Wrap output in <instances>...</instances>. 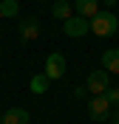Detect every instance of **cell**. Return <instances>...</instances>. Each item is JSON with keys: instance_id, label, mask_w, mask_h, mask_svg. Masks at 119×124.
<instances>
[{"instance_id": "16", "label": "cell", "mask_w": 119, "mask_h": 124, "mask_svg": "<svg viewBox=\"0 0 119 124\" xmlns=\"http://www.w3.org/2000/svg\"><path fill=\"white\" fill-rule=\"evenodd\" d=\"M0 121H3V113H0Z\"/></svg>"}, {"instance_id": "13", "label": "cell", "mask_w": 119, "mask_h": 124, "mask_svg": "<svg viewBox=\"0 0 119 124\" xmlns=\"http://www.w3.org/2000/svg\"><path fill=\"white\" fill-rule=\"evenodd\" d=\"M102 96H105V99H108V101H111V107H119V87H108V90H105L102 93Z\"/></svg>"}, {"instance_id": "3", "label": "cell", "mask_w": 119, "mask_h": 124, "mask_svg": "<svg viewBox=\"0 0 119 124\" xmlns=\"http://www.w3.org/2000/svg\"><path fill=\"white\" fill-rule=\"evenodd\" d=\"M85 87L94 93V96H102V93L111 87V76H108V70H105V68L91 70V73H88V79H85Z\"/></svg>"}, {"instance_id": "8", "label": "cell", "mask_w": 119, "mask_h": 124, "mask_svg": "<svg viewBox=\"0 0 119 124\" xmlns=\"http://www.w3.org/2000/svg\"><path fill=\"white\" fill-rule=\"evenodd\" d=\"M74 11H77L79 17L91 20V17L99 11V0H74Z\"/></svg>"}, {"instance_id": "4", "label": "cell", "mask_w": 119, "mask_h": 124, "mask_svg": "<svg viewBox=\"0 0 119 124\" xmlns=\"http://www.w3.org/2000/svg\"><path fill=\"white\" fill-rule=\"evenodd\" d=\"M111 101L105 99V96H94V99L88 101V118L91 121H105V118L111 116Z\"/></svg>"}, {"instance_id": "17", "label": "cell", "mask_w": 119, "mask_h": 124, "mask_svg": "<svg viewBox=\"0 0 119 124\" xmlns=\"http://www.w3.org/2000/svg\"><path fill=\"white\" fill-rule=\"evenodd\" d=\"M0 20H3V14H0Z\"/></svg>"}, {"instance_id": "12", "label": "cell", "mask_w": 119, "mask_h": 124, "mask_svg": "<svg viewBox=\"0 0 119 124\" xmlns=\"http://www.w3.org/2000/svg\"><path fill=\"white\" fill-rule=\"evenodd\" d=\"M0 14L3 17H17L20 14V3H17V0H3V3H0Z\"/></svg>"}, {"instance_id": "1", "label": "cell", "mask_w": 119, "mask_h": 124, "mask_svg": "<svg viewBox=\"0 0 119 124\" xmlns=\"http://www.w3.org/2000/svg\"><path fill=\"white\" fill-rule=\"evenodd\" d=\"M88 23H91V31H94L96 37H113V34H116V28H119L116 14H113V11H102V8H99V11H96Z\"/></svg>"}, {"instance_id": "14", "label": "cell", "mask_w": 119, "mask_h": 124, "mask_svg": "<svg viewBox=\"0 0 119 124\" xmlns=\"http://www.w3.org/2000/svg\"><path fill=\"white\" fill-rule=\"evenodd\" d=\"M85 93H88V87L82 85V87H77V90H74V96H79V99H85Z\"/></svg>"}, {"instance_id": "5", "label": "cell", "mask_w": 119, "mask_h": 124, "mask_svg": "<svg viewBox=\"0 0 119 124\" xmlns=\"http://www.w3.org/2000/svg\"><path fill=\"white\" fill-rule=\"evenodd\" d=\"M43 73H46L51 82H57V79H63V73H65V56L63 54H48L46 56V68H43Z\"/></svg>"}, {"instance_id": "18", "label": "cell", "mask_w": 119, "mask_h": 124, "mask_svg": "<svg viewBox=\"0 0 119 124\" xmlns=\"http://www.w3.org/2000/svg\"><path fill=\"white\" fill-rule=\"evenodd\" d=\"M111 124H116V121H111Z\"/></svg>"}, {"instance_id": "9", "label": "cell", "mask_w": 119, "mask_h": 124, "mask_svg": "<svg viewBox=\"0 0 119 124\" xmlns=\"http://www.w3.org/2000/svg\"><path fill=\"white\" fill-rule=\"evenodd\" d=\"M51 17H57V20H68V17H74V6L68 3V0H54V6H51Z\"/></svg>"}, {"instance_id": "6", "label": "cell", "mask_w": 119, "mask_h": 124, "mask_svg": "<svg viewBox=\"0 0 119 124\" xmlns=\"http://www.w3.org/2000/svg\"><path fill=\"white\" fill-rule=\"evenodd\" d=\"M40 37V20L37 17H23L20 20V39L23 42H31Z\"/></svg>"}, {"instance_id": "15", "label": "cell", "mask_w": 119, "mask_h": 124, "mask_svg": "<svg viewBox=\"0 0 119 124\" xmlns=\"http://www.w3.org/2000/svg\"><path fill=\"white\" fill-rule=\"evenodd\" d=\"M105 6H116V0H105Z\"/></svg>"}, {"instance_id": "7", "label": "cell", "mask_w": 119, "mask_h": 124, "mask_svg": "<svg viewBox=\"0 0 119 124\" xmlns=\"http://www.w3.org/2000/svg\"><path fill=\"white\" fill-rule=\"evenodd\" d=\"M28 121H31L28 110H23V107H9L6 113H3V121H0V124H28Z\"/></svg>"}, {"instance_id": "10", "label": "cell", "mask_w": 119, "mask_h": 124, "mask_svg": "<svg viewBox=\"0 0 119 124\" xmlns=\"http://www.w3.org/2000/svg\"><path fill=\"white\" fill-rule=\"evenodd\" d=\"M102 68L108 73H119V48H108L102 54Z\"/></svg>"}, {"instance_id": "11", "label": "cell", "mask_w": 119, "mask_h": 124, "mask_svg": "<svg viewBox=\"0 0 119 124\" xmlns=\"http://www.w3.org/2000/svg\"><path fill=\"white\" fill-rule=\"evenodd\" d=\"M28 87H31V93H46L48 87H51V79H48L46 73H34L31 82H28Z\"/></svg>"}, {"instance_id": "2", "label": "cell", "mask_w": 119, "mask_h": 124, "mask_svg": "<svg viewBox=\"0 0 119 124\" xmlns=\"http://www.w3.org/2000/svg\"><path fill=\"white\" fill-rule=\"evenodd\" d=\"M88 31H91V23H88L85 17H79V14L77 17H68V20L63 23V34L68 39H82Z\"/></svg>"}]
</instances>
